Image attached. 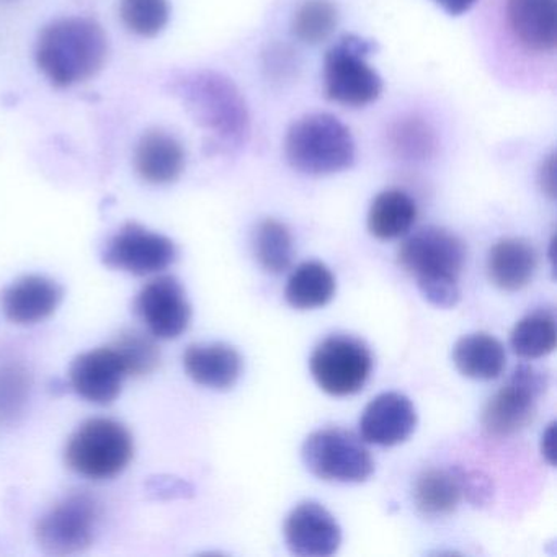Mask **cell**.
I'll return each mask as SVG.
<instances>
[{"label":"cell","instance_id":"1","mask_svg":"<svg viewBox=\"0 0 557 557\" xmlns=\"http://www.w3.org/2000/svg\"><path fill=\"white\" fill-rule=\"evenodd\" d=\"M35 58L54 87H73L103 70L109 58V38L94 18H60L41 32Z\"/></svg>","mask_w":557,"mask_h":557},{"label":"cell","instance_id":"2","mask_svg":"<svg viewBox=\"0 0 557 557\" xmlns=\"http://www.w3.org/2000/svg\"><path fill=\"white\" fill-rule=\"evenodd\" d=\"M397 260L416 278L426 301L443 309L458 305L466 262V247L458 236L442 227H423L400 244Z\"/></svg>","mask_w":557,"mask_h":557},{"label":"cell","instance_id":"3","mask_svg":"<svg viewBox=\"0 0 557 557\" xmlns=\"http://www.w3.org/2000/svg\"><path fill=\"white\" fill-rule=\"evenodd\" d=\"M175 90L195 122L226 148L246 143L250 132L246 102L233 83L211 71L191 73L175 83Z\"/></svg>","mask_w":557,"mask_h":557},{"label":"cell","instance_id":"4","mask_svg":"<svg viewBox=\"0 0 557 557\" xmlns=\"http://www.w3.org/2000/svg\"><path fill=\"white\" fill-rule=\"evenodd\" d=\"M285 156L299 174L324 177L350 169L357 158V146L350 129L337 116L311 113L289 126Z\"/></svg>","mask_w":557,"mask_h":557},{"label":"cell","instance_id":"5","mask_svg":"<svg viewBox=\"0 0 557 557\" xmlns=\"http://www.w3.org/2000/svg\"><path fill=\"white\" fill-rule=\"evenodd\" d=\"M135 455L132 433L123 423L106 417L86 420L71 435L66 465L92 481H106L125 471Z\"/></svg>","mask_w":557,"mask_h":557},{"label":"cell","instance_id":"6","mask_svg":"<svg viewBox=\"0 0 557 557\" xmlns=\"http://www.w3.org/2000/svg\"><path fill=\"white\" fill-rule=\"evenodd\" d=\"M374 50V41L344 35L325 53L324 90L329 100L360 109L380 99L383 79L368 63V57Z\"/></svg>","mask_w":557,"mask_h":557},{"label":"cell","instance_id":"7","mask_svg":"<svg viewBox=\"0 0 557 557\" xmlns=\"http://www.w3.org/2000/svg\"><path fill=\"white\" fill-rule=\"evenodd\" d=\"M100 504L89 492L61 498L37 523V541L45 553L71 556L89 549L96 540Z\"/></svg>","mask_w":557,"mask_h":557},{"label":"cell","instance_id":"8","mask_svg":"<svg viewBox=\"0 0 557 557\" xmlns=\"http://www.w3.org/2000/svg\"><path fill=\"white\" fill-rule=\"evenodd\" d=\"M302 461L322 481L364 482L374 472L364 440L345 429L311 433L302 445Z\"/></svg>","mask_w":557,"mask_h":557},{"label":"cell","instance_id":"9","mask_svg":"<svg viewBox=\"0 0 557 557\" xmlns=\"http://www.w3.org/2000/svg\"><path fill=\"white\" fill-rule=\"evenodd\" d=\"M549 387V376L540 368L518 364L507 384L488 400L481 422L495 438L515 435L527 429L536 416L537 400Z\"/></svg>","mask_w":557,"mask_h":557},{"label":"cell","instance_id":"10","mask_svg":"<svg viewBox=\"0 0 557 557\" xmlns=\"http://www.w3.org/2000/svg\"><path fill=\"white\" fill-rule=\"evenodd\" d=\"M312 377L324 393L335 397L354 396L363 389L373 370V355L360 338L332 335L312 351Z\"/></svg>","mask_w":557,"mask_h":557},{"label":"cell","instance_id":"11","mask_svg":"<svg viewBox=\"0 0 557 557\" xmlns=\"http://www.w3.org/2000/svg\"><path fill=\"white\" fill-rule=\"evenodd\" d=\"M178 250L164 234L152 233L138 223H128L113 234L102 250V262L109 269L136 276L154 275L174 265Z\"/></svg>","mask_w":557,"mask_h":557},{"label":"cell","instance_id":"12","mask_svg":"<svg viewBox=\"0 0 557 557\" xmlns=\"http://www.w3.org/2000/svg\"><path fill=\"white\" fill-rule=\"evenodd\" d=\"M135 311L152 337L172 341L181 337L191 321V306L184 286L175 276L151 280L136 296Z\"/></svg>","mask_w":557,"mask_h":557},{"label":"cell","instance_id":"13","mask_svg":"<svg viewBox=\"0 0 557 557\" xmlns=\"http://www.w3.org/2000/svg\"><path fill=\"white\" fill-rule=\"evenodd\" d=\"M285 540L301 557H329L342 544V530L334 515L315 502H302L286 518Z\"/></svg>","mask_w":557,"mask_h":557},{"label":"cell","instance_id":"14","mask_svg":"<svg viewBox=\"0 0 557 557\" xmlns=\"http://www.w3.org/2000/svg\"><path fill=\"white\" fill-rule=\"evenodd\" d=\"M126 376L125 367L112 345L81 354L70 370L73 389L99 406H109L120 396Z\"/></svg>","mask_w":557,"mask_h":557},{"label":"cell","instance_id":"15","mask_svg":"<svg viewBox=\"0 0 557 557\" xmlns=\"http://www.w3.org/2000/svg\"><path fill=\"white\" fill-rule=\"evenodd\" d=\"M505 21L528 53L553 54L557 45V0H507Z\"/></svg>","mask_w":557,"mask_h":557},{"label":"cell","instance_id":"16","mask_svg":"<svg viewBox=\"0 0 557 557\" xmlns=\"http://www.w3.org/2000/svg\"><path fill=\"white\" fill-rule=\"evenodd\" d=\"M416 426L417 410L412 400L400 393H384L363 410L360 435L371 445L396 446L406 442Z\"/></svg>","mask_w":557,"mask_h":557},{"label":"cell","instance_id":"17","mask_svg":"<svg viewBox=\"0 0 557 557\" xmlns=\"http://www.w3.org/2000/svg\"><path fill=\"white\" fill-rule=\"evenodd\" d=\"M60 283L44 275H27L12 283L0 296L9 321L18 325L38 324L51 318L63 301Z\"/></svg>","mask_w":557,"mask_h":557},{"label":"cell","instance_id":"18","mask_svg":"<svg viewBox=\"0 0 557 557\" xmlns=\"http://www.w3.org/2000/svg\"><path fill=\"white\" fill-rule=\"evenodd\" d=\"M185 161L182 143L162 129L145 133L136 146V172L151 185L174 184L184 174Z\"/></svg>","mask_w":557,"mask_h":557},{"label":"cell","instance_id":"19","mask_svg":"<svg viewBox=\"0 0 557 557\" xmlns=\"http://www.w3.org/2000/svg\"><path fill=\"white\" fill-rule=\"evenodd\" d=\"M188 376L210 389H231L243 373V357L227 344H195L185 350Z\"/></svg>","mask_w":557,"mask_h":557},{"label":"cell","instance_id":"20","mask_svg":"<svg viewBox=\"0 0 557 557\" xmlns=\"http://www.w3.org/2000/svg\"><path fill=\"white\" fill-rule=\"evenodd\" d=\"M537 253L528 240L508 237L498 240L487 259L488 278L504 292H518L533 280Z\"/></svg>","mask_w":557,"mask_h":557},{"label":"cell","instance_id":"21","mask_svg":"<svg viewBox=\"0 0 557 557\" xmlns=\"http://www.w3.org/2000/svg\"><path fill=\"white\" fill-rule=\"evenodd\" d=\"M453 361L462 376L488 381L504 373L507 354L500 341L485 332H478L456 342Z\"/></svg>","mask_w":557,"mask_h":557},{"label":"cell","instance_id":"22","mask_svg":"<svg viewBox=\"0 0 557 557\" xmlns=\"http://www.w3.org/2000/svg\"><path fill=\"white\" fill-rule=\"evenodd\" d=\"M417 221V205L406 191H381L368 213V231L380 240L399 239L409 234Z\"/></svg>","mask_w":557,"mask_h":557},{"label":"cell","instance_id":"23","mask_svg":"<svg viewBox=\"0 0 557 557\" xmlns=\"http://www.w3.org/2000/svg\"><path fill=\"white\" fill-rule=\"evenodd\" d=\"M461 498L462 485L458 469H426L413 485V502L425 517L451 513Z\"/></svg>","mask_w":557,"mask_h":557},{"label":"cell","instance_id":"24","mask_svg":"<svg viewBox=\"0 0 557 557\" xmlns=\"http://www.w3.org/2000/svg\"><path fill=\"white\" fill-rule=\"evenodd\" d=\"M337 292L335 276L322 262H305L296 267L286 283L285 298L299 311L324 308Z\"/></svg>","mask_w":557,"mask_h":557},{"label":"cell","instance_id":"25","mask_svg":"<svg viewBox=\"0 0 557 557\" xmlns=\"http://www.w3.org/2000/svg\"><path fill=\"white\" fill-rule=\"evenodd\" d=\"M557 342L556 315L549 309H540L521 319L510 335L511 350L527 360L553 354Z\"/></svg>","mask_w":557,"mask_h":557},{"label":"cell","instance_id":"26","mask_svg":"<svg viewBox=\"0 0 557 557\" xmlns=\"http://www.w3.org/2000/svg\"><path fill=\"white\" fill-rule=\"evenodd\" d=\"M387 143L404 161H425L436 151V135L432 126L419 116H404L391 125Z\"/></svg>","mask_w":557,"mask_h":557},{"label":"cell","instance_id":"27","mask_svg":"<svg viewBox=\"0 0 557 557\" xmlns=\"http://www.w3.org/2000/svg\"><path fill=\"white\" fill-rule=\"evenodd\" d=\"M253 250L260 267L265 272L278 275L288 270L293 262L295 247L292 233L285 224L269 218L257 227Z\"/></svg>","mask_w":557,"mask_h":557},{"label":"cell","instance_id":"28","mask_svg":"<svg viewBox=\"0 0 557 557\" xmlns=\"http://www.w3.org/2000/svg\"><path fill=\"white\" fill-rule=\"evenodd\" d=\"M338 25V11L331 0H306L293 18V34L306 45L327 41Z\"/></svg>","mask_w":557,"mask_h":557},{"label":"cell","instance_id":"29","mask_svg":"<svg viewBox=\"0 0 557 557\" xmlns=\"http://www.w3.org/2000/svg\"><path fill=\"white\" fill-rule=\"evenodd\" d=\"M128 376H146L161 364V350L151 335L145 332H123L112 345Z\"/></svg>","mask_w":557,"mask_h":557},{"label":"cell","instance_id":"30","mask_svg":"<svg viewBox=\"0 0 557 557\" xmlns=\"http://www.w3.org/2000/svg\"><path fill=\"white\" fill-rule=\"evenodd\" d=\"M120 15L133 34L154 38L171 21V4L169 0H122Z\"/></svg>","mask_w":557,"mask_h":557},{"label":"cell","instance_id":"31","mask_svg":"<svg viewBox=\"0 0 557 557\" xmlns=\"http://www.w3.org/2000/svg\"><path fill=\"white\" fill-rule=\"evenodd\" d=\"M458 471L459 478H461L462 497L468 498L474 505L487 504L494 494L487 475L478 471H462V469H458Z\"/></svg>","mask_w":557,"mask_h":557},{"label":"cell","instance_id":"32","mask_svg":"<svg viewBox=\"0 0 557 557\" xmlns=\"http://www.w3.org/2000/svg\"><path fill=\"white\" fill-rule=\"evenodd\" d=\"M540 184L544 194L554 200L556 198V158L550 154L541 165Z\"/></svg>","mask_w":557,"mask_h":557},{"label":"cell","instance_id":"33","mask_svg":"<svg viewBox=\"0 0 557 557\" xmlns=\"http://www.w3.org/2000/svg\"><path fill=\"white\" fill-rule=\"evenodd\" d=\"M433 2H435L436 5H440L446 14L458 17V15H462L466 14V12L471 11L478 0H433Z\"/></svg>","mask_w":557,"mask_h":557},{"label":"cell","instance_id":"34","mask_svg":"<svg viewBox=\"0 0 557 557\" xmlns=\"http://www.w3.org/2000/svg\"><path fill=\"white\" fill-rule=\"evenodd\" d=\"M556 429H554V423H550L547 426L546 432L543 433V438H541V453H543L544 459L549 462L550 466L556 465V453H554V435Z\"/></svg>","mask_w":557,"mask_h":557}]
</instances>
